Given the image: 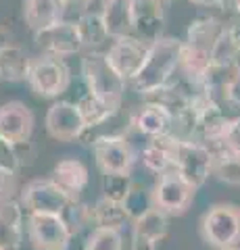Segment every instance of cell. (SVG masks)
<instances>
[{
	"label": "cell",
	"mask_w": 240,
	"mask_h": 250,
	"mask_svg": "<svg viewBox=\"0 0 240 250\" xmlns=\"http://www.w3.org/2000/svg\"><path fill=\"white\" fill-rule=\"evenodd\" d=\"M36 46L46 54H57V57H73L84 50L80 31L75 21H59L55 25H48L40 31H34Z\"/></svg>",
	"instance_id": "7c38bea8"
},
{
	"label": "cell",
	"mask_w": 240,
	"mask_h": 250,
	"mask_svg": "<svg viewBox=\"0 0 240 250\" xmlns=\"http://www.w3.org/2000/svg\"><path fill=\"white\" fill-rule=\"evenodd\" d=\"M82 77L90 94L119 111L128 82L111 67L105 52H88L82 59Z\"/></svg>",
	"instance_id": "7a4b0ae2"
},
{
	"label": "cell",
	"mask_w": 240,
	"mask_h": 250,
	"mask_svg": "<svg viewBox=\"0 0 240 250\" xmlns=\"http://www.w3.org/2000/svg\"><path fill=\"white\" fill-rule=\"evenodd\" d=\"M200 238L213 250L240 246V207L218 202L200 217Z\"/></svg>",
	"instance_id": "3957f363"
},
{
	"label": "cell",
	"mask_w": 240,
	"mask_h": 250,
	"mask_svg": "<svg viewBox=\"0 0 240 250\" xmlns=\"http://www.w3.org/2000/svg\"><path fill=\"white\" fill-rule=\"evenodd\" d=\"M50 179L71 200H80V194L86 190V186L90 182V173H88V167L84 165L80 159L65 156V159H61L55 165V169H52V173H50Z\"/></svg>",
	"instance_id": "e0dca14e"
},
{
	"label": "cell",
	"mask_w": 240,
	"mask_h": 250,
	"mask_svg": "<svg viewBox=\"0 0 240 250\" xmlns=\"http://www.w3.org/2000/svg\"><path fill=\"white\" fill-rule=\"evenodd\" d=\"M75 104H77V108H80V113L84 117V123H86L88 129L98 127V125L107 123L111 117L117 115V108H113L111 104H107L105 100L96 98L94 94H90L88 90H86V94H82Z\"/></svg>",
	"instance_id": "4316f807"
},
{
	"label": "cell",
	"mask_w": 240,
	"mask_h": 250,
	"mask_svg": "<svg viewBox=\"0 0 240 250\" xmlns=\"http://www.w3.org/2000/svg\"><path fill=\"white\" fill-rule=\"evenodd\" d=\"M228 250H240V246H236V248H228Z\"/></svg>",
	"instance_id": "bcb514c9"
},
{
	"label": "cell",
	"mask_w": 240,
	"mask_h": 250,
	"mask_svg": "<svg viewBox=\"0 0 240 250\" xmlns=\"http://www.w3.org/2000/svg\"><path fill=\"white\" fill-rule=\"evenodd\" d=\"M25 236L34 250H65L71 229H69L63 215L27 213Z\"/></svg>",
	"instance_id": "8992f818"
},
{
	"label": "cell",
	"mask_w": 240,
	"mask_h": 250,
	"mask_svg": "<svg viewBox=\"0 0 240 250\" xmlns=\"http://www.w3.org/2000/svg\"><path fill=\"white\" fill-rule=\"evenodd\" d=\"M44 127L46 134L57 142H75L88 131L77 104L67 100H59L46 111Z\"/></svg>",
	"instance_id": "30bf717a"
},
{
	"label": "cell",
	"mask_w": 240,
	"mask_h": 250,
	"mask_svg": "<svg viewBox=\"0 0 240 250\" xmlns=\"http://www.w3.org/2000/svg\"><path fill=\"white\" fill-rule=\"evenodd\" d=\"M149 46L151 44L142 42L136 36H123V38H115L105 54L111 62V67L130 83L140 73L146 54H149Z\"/></svg>",
	"instance_id": "8fae6325"
},
{
	"label": "cell",
	"mask_w": 240,
	"mask_h": 250,
	"mask_svg": "<svg viewBox=\"0 0 240 250\" xmlns=\"http://www.w3.org/2000/svg\"><path fill=\"white\" fill-rule=\"evenodd\" d=\"M228 31H230V36H232V40H234L236 44V48L240 50V17L234 21V23H230V25H226Z\"/></svg>",
	"instance_id": "7bdbcfd3"
},
{
	"label": "cell",
	"mask_w": 240,
	"mask_h": 250,
	"mask_svg": "<svg viewBox=\"0 0 240 250\" xmlns=\"http://www.w3.org/2000/svg\"><path fill=\"white\" fill-rule=\"evenodd\" d=\"M136 4L138 0H103L100 15H103L105 27L113 40L123 36H134Z\"/></svg>",
	"instance_id": "2e32d148"
},
{
	"label": "cell",
	"mask_w": 240,
	"mask_h": 250,
	"mask_svg": "<svg viewBox=\"0 0 240 250\" xmlns=\"http://www.w3.org/2000/svg\"><path fill=\"white\" fill-rule=\"evenodd\" d=\"M19 182H17V171L0 169V202L13 200L19 196Z\"/></svg>",
	"instance_id": "e575fe53"
},
{
	"label": "cell",
	"mask_w": 240,
	"mask_h": 250,
	"mask_svg": "<svg viewBox=\"0 0 240 250\" xmlns=\"http://www.w3.org/2000/svg\"><path fill=\"white\" fill-rule=\"evenodd\" d=\"M94 0H65V6H67V11H75V13H88L90 11V6Z\"/></svg>",
	"instance_id": "60d3db41"
},
{
	"label": "cell",
	"mask_w": 240,
	"mask_h": 250,
	"mask_svg": "<svg viewBox=\"0 0 240 250\" xmlns=\"http://www.w3.org/2000/svg\"><path fill=\"white\" fill-rule=\"evenodd\" d=\"M0 169H9V171H19L21 169L13 144H9L2 138H0Z\"/></svg>",
	"instance_id": "8d00e7d4"
},
{
	"label": "cell",
	"mask_w": 240,
	"mask_h": 250,
	"mask_svg": "<svg viewBox=\"0 0 240 250\" xmlns=\"http://www.w3.org/2000/svg\"><path fill=\"white\" fill-rule=\"evenodd\" d=\"M130 250H157V242L131 231V246H130Z\"/></svg>",
	"instance_id": "ab89813d"
},
{
	"label": "cell",
	"mask_w": 240,
	"mask_h": 250,
	"mask_svg": "<svg viewBox=\"0 0 240 250\" xmlns=\"http://www.w3.org/2000/svg\"><path fill=\"white\" fill-rule=\"evenodd\" d=\"M230 61H240V50L236 48L228 27H223L221 36L218 38V42H215L211 50V62H230Z\"/></svg>",
	"instance_id": "d6a6232c"
},
{
	"label": "cell",
	"mask_w": 240,
	"mask_h": 250,
	"mask_svg": "<svg viewBox=\"0 0 240 250\" xmlns=\"http://www.w3.org/2000/svg\"><path fill=\"white\" fill-rule=\"evenodd\" d=\"M25 82L38 96L59 98L61 94L67 92L69 83H71V69L63 57L42 52L29 59Z\"/></svg>",
	"instance_id": "277c9868"
},
{
	"label": "cell",
	"mask_w": 240,
	"mask_h": 250,
	"mask_svg": "<svg viewBox=\"0 0 240 250\" xmlns=\"http://www.w3.org/2000/svg\"><path fill=\"white\" fill-rule=\"evenodd\" d=\"M211 104L218 108V113L221 115V119L226 123L240 119V98L236 94H228V96H223V98H215V100H211Z\"/></svg>",
	"instance_id": "836d02e7"
},
{
	"label": "cell",
	"mask_w": 240,
	"mask_h": 250,
	"mask_svg": "<svg viewBox=\"0 0 240 250\" xmlns=\"http://www.w3.org/2000/svg\"><path fill=\"white\" fill-rule=\"evenodd\" d=\"M180 52L182 40H177V38L163 36L157 42H153L149 46V54H146L140 73L130 82L134 92L144 96V94L172 82L177 73V67H180Z\"/></svg>",
	"instance_id": "6da1fadb"
},
{
	"label": "cell",
	"mask_w": 240,
	"mask_h": 250,
	"mask_svg": "<svg viewBox=\"0 0 240 250\" xmlns=\"http://www.w3.org/2000/svg\"><path fill=\"white\" fill-rule=\"evenodd\" d=\"M131 231L140 233L144 238H151L159 244V242L165 240L167 233H169V215H165L163 210L153 207L149 213H144L140 219L131 221Z\"/></svg>",
	"instance_id": "83f0119b"
},
{
	"label": "cell",
	"mask_w": 240,
	"mask_h": 250,
	"mask_svg": "<svg viewBox=\"0 0 240 250\" xmlns=\"http://www.w3.org/2000/svg\"><path fill=\"white\" fill-rule=\"evenodd\" d=\"M190 4H196V6H207V9H228V0H186Z\"/></svg>",
	"instance_id": "b9f144b4"
},
{
	"label": "cell",
	"mask_w": 240,
	"mask_h": 250,
	"mask_svg": "<svg viewBox=\"0 0 240 250\" xmlns=\"http://www.w3.org/2000/svg\"><path fill=\"white\" fill-rule=\"evenodd\" d=\"M15 148V154H17V161H19V167H29L36 163V146L29 142H21V144H13Z\"/></svg>",
	"instance_id": "74e56055"
},
{
	"label": "cell",
	"mask_w": 240,
	"mask_h": 250,
	"mask_svg": "<svg viewBox=\"0 0 240 250\" xmlns=\"http://www.w3.org/2000/svg\"><path fill=\"white\" fill-rule=\"evenodd\" d=\"M121 205L126 208L130 221H136V219H140L144 213H149L154 207L153 205V188H146L140 182H134Z\"/></svg>",
	"instance_id": "f1b7e54d"
},
{
	"label": "cell",
	"mask_w": 240,
	"mask_h": 250,
	"mask_svg": "<svg viewBox=\"0 0 240 250\" xmlns=\"http://www.w3.org/2000/svg\"><path fill=\"white\" fill-rule=\"evenodd\" d=\"M221 144L226 146L228 150L240 154V119H236V121H232V123L226 125V131H223Z\"/></svg>",
	"instance_id": "d590c367"
},
{
	"label": "cell",
	"mask_w": 240,
	"mask_h": 250,
	"mask_svg": "<svg viewBox=\"0 0 240 250\" xmlns=\"http://www.w3.org/2000/svg\"><path fill=\"white\" fill-rule=\"evenodd\" d=\"M25 215L17 198L0 202V250H19L23 246Z\"/></svg>",
	"instance_id": "9a60e30c"
},
{
	"label": "cell",
	"mask_w": 240,
	"mask_h": 250,
	"mask_svg": "<svg viewBox=\"0 0 240 250\" xmlns=\"http://www.w3.org/2000/svg\"><path fill=\"white\" fill-rule=\"evenodd\" d=\"M174 169H177L180 173L188 179L192 186L200 188L213 169V152L211 148L203 142H177L175 146V156H174Z\"/></svg>",
	"instance_id": "9c48e42d"
},
{
	"label": "cell",
	"mask_w": 240,
	"mask_h": 250,
	"mask_svg": "<svg viewBox=\"0 0 240 250\" xmlns=\"http://www.w3.org/2000/svg\"><path fill=\"white\" fill-rule=\"evenodd\" d=\"M9 44H11V34L6 29H0V50L6 48Z\"/></svg>",
	"instance_id": "ee69618b"
},
{
	"label": "cell",
	"mask_w": 240,
	"mask_h": 250,
	"mask_svg": "<svg viewBox=\"0 0 240 250\" xmlns=\"http://www.w3.org/2000/svg\"><path fill=\"white\" fill-rule=\"evenodd\" d=\"M17 200L21 202L25 213H55V215H63L67 207L73 202L50 177L34 179V182L25 184L19 190Z\"/></svg>",
	"instance_id": "52a82bcc"
},
{
	"label": "cell",
	"mask_w": 240,
	"mask_h": 250,
	"mask_svg": "<svg viewBox=\"0 0 240 250\" xmlns=\"http://www.w3.org/2000/svg\"><path fill=\"white\" fill-rule=\"evenodd\" d=\"M149 2H154V4H161V6H167L172 0H149Z\"/></svg>",
	"instance_id": "f6af8a7d"
},
{
	"label": "cell",
	"mask_w": 240,
	"mask_h": 250,
	"mask_svg": "<svg viewBox=\"0 0 240 250\" xmlns=\"http://www.w3.org/2000/svg\"><path fill=\"white\" fill-rule=\"evenodd\" d=\"M92 156L96 161L100 173H131L136 163V154L130 142L117 134H105L92 140L90 144Z\"/></svg>",
	"instance_id": "ba28073f"
},
{
	"label": "cell",
	"mask_w": 240,
	"mask_h": 250,
	"mask_svg": "<svg viewBox=\"0 0 240 250\" xmlns=\"http://www.w3.org/2000/svg\"><path fill=\"white\" fill-rule=\"evenodd\" d=\"M131 184H134V179H131L130 173H105L103 175V196L123 202Z\"/></svg>",
	"instance_id": "1f68e13d"
},
{
	"label": "cell",
	"mask_w": 240,
	"mask_h": 250,
	"mask_svg": "<svg viewBox=\"0 0 240 250\" xmlns=\"http://www.w3.org/2000/svg\"><path fill=\"white\" fill-rule=\"evenodd\" d=\"M34 113L21 100H9L0 104V138L9 144L29 142L34 134Z\"/></svg>",
	"instance_id": "4fadbf2b"
},
{
	"label": "cell",
	"mask_w": 240,
	"mask_h": 250,
	"mask_svg": "<svg viewBox=\"0 0 240 250\" xmlns=\"http://www.w3.org/2000/svg\"><path fill=\"white\" fill-rule=\"evenodd\" d=\"M163 25H165V6L149 2V0H138L134 36L140 38L146 44H153L159 38H163Z\"/></svg>",
	"instance_id": "d6986e66"
},
{
	"label": "cell",
	"mask_w": 240,
	"mask_h": 250,
	"mask_svg": "<svg viewBox=\"0 0 240 250\" xmlns=\"http://www.w3.org/2000/svg\"><path fill=\"white\" fill-rule=\"evenodd\" d=\"M230 2H232V0H228V4H230Z\"/></svg>",
	"instance_id": "7dc6e473"
},
{
	"label": "cell",
	"mask_w": 240,
	"mask_h": 250,
	"mask_svg": "<svg viewBox=\"0 0 240 250\" xmlns=\"http://www.w3.org/2000/svg\"><path fill=\"white\" fill-rule=\"evenodd\" d=\"M131 125H134L136 131H140L146 138L163 136L169 131V125H172V113H167L159 104L142 103V106H138L131 113Z\"/></svg>",
	"instance_id": "7402d4cb"
},
{
	"label": "cell",
	"mask_w": 240,
	"mask_h": 250,
	"mask_svg": "<svg viewBox=\"0 0 240 250\" xmlns=\"http://www.w3.org/2000/svg\"><path fill=\"white\" fill-rule=\"evenodd\" d=\"M86 250H123L121 231L111 228H94L90 231Z\"/></svg>",
	"instance_id": "4dcf8cb0"
},
{
	"label": "cell",
	"mask_w": 240,
	"mask_h": 250,
	"mask_svg": "<svg viewBox=\"0 0 240 250\" xmlns=\"http://www.w3.org/2000/svg\"><path fill=\"white\" fill-rule=\"evenodd\" d=\"M223 27L226 25H223L218 17H213V15H198L188 25L184 44L195 50L207 52L209 57H211V50H213L215 42H218V38L221 36Z\"/></svg>",
	"instance_id": "44dd1931"
},
{
	"label": "cell",
	"mask_w": 240,
	"mask_h": 250,
	"mask_svg": "<svg viewBox=\"0 0 240 250\" xmlns=\"http://www.w3.org/2000/svg\"><path fill=\"white\" fill-rule=\"evenodd\" d=\"M196 190V186H192L180 171L172 167L157 175L153 186V205L169 217H180L192 207Z\"/></svg>",
	"instance_id": "5b68a950"
},
{
	"label": "cell",
	"mask_w": 240,
	"mask_h": 250,
	"mask_svg": "<svg viewBox=\"0 0 240 250\" xmlns=\"http://www.w3.org/2000/svg\"><path fill=\"white\" fill-rule=\"evenodd\" d=\"M92 215H94V225L96 228H111V229H123L130 221L121 202L111 200V198H98L92 205Z\"/></svg>",
	"instance_id": "484cf974"
},
{
	"label": "cell",
	"mask_w": 240,
	"mask_h": 250,
	"mask_svg": "<svg viewBox=\"0 0 240 250\" xmlns=\"http://www.w3.org/2000/svg\"><path fill=\"white\" fill-rule=\"evenodd\" d=\"M75 25H77V31H80L84 48L90 50V52H96L100 46L111 38L109 31L105 27V21H103V15L100 13L88 11V13L80 15V19L75 21Z\"/></svg>",
	"instance_id": "603a6c76"
},
{
	"label": "cell",
	"mask_w": 240,
	"mask_h": 250,
	"mask_svg": "<svg viewBox=\"0 0 240 250\" xmlns=\"http://www.w3.org/2000/svg\"><path fill=\"white\" fill-rule=\"evenodd\" d=\"M90 231H71V236L67 240V246L65 250H86L88 248V238H90Z\"/></svg>",
	"instance_id": "f35d334b"
},
{
	"label": "cell",
	"mask_w": 240,
	"mask_h": 250,
	"mask_svg": "<svg viewBox=\"0 0 240 250\" xmlns=\"http://www.w3.org/2000/svg\"><path fill=\"white\" fill-rule=\"evenodd\" d=\"M65 221L69 225L71 231H88V229H94V215H92V207L86 205L82 200H73L71 205L67 207V210L63 213Z\"/></svg>",
	"instance_id": "f546056e"
},
{
	"label": "cell",
	"mask_w": 240,
	"mask_h": 250,
	"mask_svg": "<svg viewBox=\"0 0 240 250\" xmlns=\"http://www.w3.org/2000/svg\"><path fill=\"white\" fill-rule=\"evenodd\" d=\"M238 85H240V61L209 62L207 71L203 75V90L209 100L236 94Z\"/></svg>",
	"instance_id": "5bb4252c"
},
{
	"label": "cell",
	"mask_w": 240,
	"mask_h": 250,
	"mask_svg": "<svg viewBox=\"0 0 240 250\" xmlns=\"http://www.w3.org/2000/svg\"><path fill=\"white\" fill-rule=\"evenodd\" d=\"M27 67H29V57L19 46L9 44L6 48L0 50V83L23 82L27 75Z\"/></svg>",
	"instance_id": "d4e9b609"
},
{
	"label": "cell",
	"mask_w": 240,
	"mask_h": 250,
	"mask_svg": "<svg viewBox=\"0 0 240 250\" xmlns=\"http://www.w3.org/2000/svg\"><path fill=\"white\" fill-rule=\"evenodd\" d=\"M67 15L65 0H23V21L32 31L63 21Z\"/></svg>",
	"instance_id": "ac0fdd59"
},
{
	"label": "cell",
	"mask_w": 240,
	"mask_h": 250,
	"mask_svg": "<svg viewBox=\"0 0 240 250\" xmlns=\"http://www.w3.org/2000/svg\"><path fill=\"white\" fill-rule=\"evenodd\" d=\"M211 152H213L211 175H215L226 186L240 188V154L228 150L223 144L211 148Z\"/></svg>",
	"instance_id": "cb8c5ba5"
},
{
	"label": "cell",
	"mask_w": 240,
	"mask_h": 250,
	"mask_svg": "<svg viewBox=\"0 0 240 250\" xmlns=\"http://www.w3.org/2000/svg\"><path fill=\"white\" fill-rule=\"evenodd\" d=\"M175 146H177V140L172 138L169 134L149 138V142H146V146L140 152L142 165L154 175L172 169L174 167V156H175Z\"/></svg>",
	"instance_id": "ffe728a7"
}]
</instances>
